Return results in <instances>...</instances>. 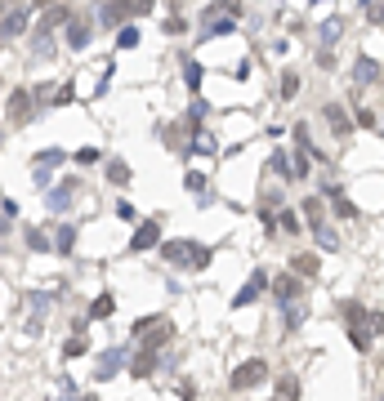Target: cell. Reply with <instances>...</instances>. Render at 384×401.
I'll use <instances>...</instances> for the list:
<instances>
[{"label":"cell","mask_w":384,"mask_h":401,"mask_svg":"<svg viewBox=\"0 0 384 401\" xmlns=\"http://www.w3.org/2000/svg\"><path fill=\"white\" fill-rule=\"evenodd\" d=\"M290 272L295 276H317L322 272V259H317V254H290Z\"/></svg>","instance_id":"obj_15"},{"label":"cell","mask_w":384,"mask_h":401,"mask_svg":"<svg viewBox=\"0 0 384 401\" xmlns=\"http://www.w3.org/2000/svg\"><path fill=\"white\" fill-rule=\"evenodd\" d=\"M344 317H349V321H353V326H358V321H362V317H367V308H362V303H344Z\"/></svg>","instance_id":"obj_39"},{"label":"cell","mask_w":384,"mask_h":401,"mask_svg":"<svg viewBox=\"0 0 384 401\" xmlns=\"http://www.w3.org/2000/svg\"><path fill=\"white\" fill-rule=\"evenodd\" d=\"M295 94H299V76H295V72H286V76H282V99L290 103Z\"/></svg>","instance_id":"obj_30"},{"label":"cell","mask_w":384,"mask_h":401,"mask_svg":"<svg viewBox=\"0 0 384 401\" xmlns=\"http://www.w3.org/2000/svg\"><path fill=\"white\" fill-rule=\"evenodd\" d=\"M277 218H282V232H299V218H295V209H282Z\"/></svg>","instance_id":"obj_36"},{"label":"cell","mask_w":384,"mask_h":401,"mask_svg":"<svg viewBox=\"0 0 384 401\" xmlns=\"http://www.w3.org/2000/svg\"><path fill=\"white\" fill-rule=\"evenodd\" d=\"M32 5H41V9H45V5H54V0H32Z\"/></svg>","instance_id":"obj_45"},{"label":"cell","mask_w":384,"mask_h":401,"mask_svg":"<svg viewBox=\"0 0 384 401\" xmlns=\"http://www.w3.org/2000/svg\"><path fill=\"white\" fill-rule=\"evenodd\" d=\"M0 5H5V0H0Z\"/></svg>","instance_id":"obj_47"},{"label":"cell","mask_w":384,"mask_h":401,"mask_svg":"<svg viewBox=\"0 0 384 401\" xmlns=\"http://www.w3.org/2000/svg\"><path fill=\"white\" fill-rule=\"evenodd\" d=\"M322 116H326V125L340 134V138H349V134H353V121H349V112H344L340 103H326V107H322Z\"/></svg>","instance_id":"obj_12"},{"label":"cell","mask_w":384,"mask_h":401,"mask_svg":"<svg viewBox=\"0 0 384 401\" xmlns=\"http://www.w3.org/2000/svg\"><path fill=\"white\" fill-rule=\"evenodd\" d=\"M313 5H326V0H313Z\"/></svg>","instance_id":"obj_46"},{"label":"cell","mask_w":384,"mask_h":401,"mask_svg":"<svg viewBox=\"0 0 384 401\" xmlns=\"http://www.w3.org/2000/svg\"><path fill=\"white\" fill-rule=\"evenodd\" d=\"M358 125H362V130H380V116H376L371 107H358Z\"/></svg>","instance_id":"obj_31"},{"label":"cell","mask_w":384,"mask_h":401,"mask_svg":"<svg viewBox=\"0 0 384 401\" xmlns=\"http://www.w3.org/2000/svg\"><path fill=\"white\" fill-rule=\"evenodd\" d=\"M188 152H201V156H214V152H219V147H214V134L196 125V130H192V147H188Z\"/></svg>","instance_id":"obj_18"},{"label":"cell","mask_w":384,"mask_h":401,"mask_svg":"<svg viewBox=\"0 0 384 401\" xmlns=\"http://www.w3.org/2000/svg\"><path fill=\"white\" fill-rule=\"evenodd\" d=\"M277 397H286V401H290V397H299V384H295L290 375H286V379H277Z\"/></svg>","instance_id":"obj_32"},{"label":"cell","mask_w":384,"mask_h":401,"mask_svg":"<svg viewBox=\"0 0 384 401\" xmlns=\"http://www.w3.org/2000/svg\"><path fill=\"white\" fill-rule=\"evenodd\" d=\"M290 134H295V143H299V147H304L313 161H326V152H322V147H313V134H308L304 121H295V130H290Z\"/></svg>","instance_id":"obj_17"},{"label":"cell","mask_w":384,"mask_h":401,"mask_svg":"<svg viewBox=\"0 0 384 401\" xmlns=\"http://www.w3.org/2000/svg\"><path fill=\"white\" fill-rule=\"evenodd\" d=\"M23 32H27V5L5 9V18H0V36H5V41H14V36H23Z\"/></svg>","instance_id":"obj_10"},{"label":"cell","mask_w":384,"mask_h":401,"mask_svg":"<svg viewBox=\"0 0 384 401\" xmlns=\"http://www.w3.org/2000/svg\"><path fill=\"white\" fill-rule=\"evenodd\" d=\"M125 361H130V357H125V348H108V352L99 357V366H94V379H99V384H108L117 370H125Z\"/></svg>","instance_id":"obj_8"},{"label":"cell","mask_w":384,"mask_h":401,"mask_svg":"<svg viewBox=\"0 0 384 401\" xmlns=\"http://www.w3.org/2000/svg\"><path fill=\"white\" fill-rule=\"evenodd\" d=\"M152 245H161V218H143V223L134 227V236H130V254H143V250H152Z\"/></svg>","instance_id":"obj_5"},{"label":"cell","mask_w":384,"mask_h":401,"mask_svg":"<svg viewBox=\"0 0 384 401\" xmlns=\"http://www.w3.org/2000/svg\"><path fill=\"white\" fill-rule=\"evenodd\" d=\"M112 312H117V299H112V294H99V299L90 303V321H108Z\"/></svg>","instance_id":"obj_20"},{"label":"cell","mask_w":384,"mask_h":401,"mask_svg":"<svg viewBox=\"0 0 384 401\" xmlns=\"http://www.w3.org/2000/svg\"><path fill=\"white\" fill-rule=\"evenodd\" d=\"M77 187H81V178H59V183L45 192V209H54V214H68L72 200H77Z\"/></svg>","instance_id":"obj_3"},{"label":"cell","mask_w":384,"mask_h":401,"mask_svg":"<svg viewBox=\"0 0 384 401\" xmlns=\"http://www.w3.org/2000/svg\"><path fill=\"white\" fill-rule=\"evenodd\" d=\"M299 209H304L308 227H313V223H322V218H326V200H322V196H308V200H304V205H299Z\"/></svg>","instance_id":"obj_22"},{"label":"cell","mask_w":384,"mask_h":401,"mask_svg":"<svg viewBox=\"0 0 384 401\" xmlns=\"http://www.w3.org/2000/svg\"><path fill=\"white\" fill-rule=\"evenodd\" d=\"M183 183H188V192H192V196H205V178H201V174H188Z\"/></svg>","instance_id":"obj_37"},{"label":"cell","mask_w":384,"mask_h":401,"mask_svg":"<svg viewBox=\"0 0 384 401\" xmlns=\"http://www.w3.org/2000/svg\"><path fill=\"white\" fill-rule=\"evenodd\" d=\"M77 161H81V165H94V161H99V147H81Z\"/></svg>","instance_id":"obj_42"},{"label":"cell","mask_w":384,"mask_h":401,"mask_svg":"<svg viewBox=\"0 0 384 401\" xmlns=\"http://www.w3.org/2000/svg\"><path fill=\"white\" fill-rule=\"evenodd\" d=\"M349 339H353V348H358V352H367V348H371V339H367V334H362L358 326H349Z\"/></svg>","instance_id":"obj_35"},{"label":"cell","mask_w":384,"mask_h":401,"mask_svg":"<svg viewBox=\"0 0 384 401\" xmlns=\"http://www.w3.org/2000/svg\"><path fill=\"white\" fill-rule=\"evenodd\" d=\"M63 161H68V152H63V147H45V152H36V156H32L36 174H41V187L50 183V169H54V165H63Z\"/></svg>","instance_id":"obj_9"},{"label":"cell","mask_w":384,"mask_h":401,"mask_svg":"<svg viewBox=\"0 0 384 401\" xmlns=\"http://www.w3.org/2000/svg\"><path fill=\"white\" fill-rule=\"evenodd\" d=\"M304 174H308V152L295 147V161H290V183H295V178H304Z\"/></svg>","instance_id":"obj_27"},{"label":"cell","mask_w":384,"mask_h":401,"mask_svg":"<svg viewBox=\"0 0 384 401\" xmlns=\"http://www.w3.org/2000/svg\"><path fill=\"white\" fill-rule=\"evenodd\" d=\"M85 352H90V339H85V330H81V334H72V339L63 343V357H68V361L85 357Z\"/></svg>","instance_id":"obj_21"},{"label":"cell","mask_w":384,"mask_h":401,"mask_svg":"<svg viewBox=\"0 0 384 401\" xmlns=\"http://www.w3.org/2000/svg\"><path fill=\"white\" fill-rule=\"evenodd\" d=\"M268 165H273L277 174H286V178H290V161H286V152H273V161H268Z\"/></svg>","instance_id":"obj_34"},{"label":"cell","mask_w":384,"mask_h":401,"mask_svg":"<svg viewBox=\"0 0 384 401\" xmlns=\"http://www.w3.org/2000/svg\"><path fill=\"white\" fill-rule=\"evenodd\" d=\"M201 116H205V103H201V99H196V103H192V107H188V121H192V125H201Z\"/></svg>","instance_id":"obj_44"},{"label":"cell","mask_w":384,"mask_h":401,"mask_svg":"<svg viewBox=\"0 0 384 401\" xmlns=\"http://www.w3.org/2000/svg\"><path fill=\"white\" fill-rule=\"evenodd\" d=\"M32 308L45 312V308H50V299H45V294H32ZM32 330H41V321H32Z\"/></svg>","instance_id":"obj_41"},{"label":"cell","mask_w":384,"mask_h":401,"mask_svg":"<svg viewBox=\"0 0 384 401\" xmlns=\"http://www.w3.org/2000/svg\"><path fill=\"white\" fill-rule=\"evenodd\" d=\"M68 45L72 50H85L90 45V18H72L68 14Z\"/></svg>","instance_id":"obj_14"},{"label":"cell","mask_w":384,"mask_h":401,"mask_svg":"<svg viewBox=\"0 0 384 401\" xmlns=\"http://www.w3.org/2000/svg\"><path fill=\"white\" fill-rule=\"evenodd\" d=\"M27 245H32V250L41 254V250H50V236H45L41 227H32V232H27Z\"/></svg>","instance_id":"obj_29"},{"label":"cell","mask_w":384,"mask_h":401,"mask_svg":"<svg viewBox=\"0 0 384 401\" xmlns=\"http://www.w3.org/2000/svg\"><path fill=\"white\" fill-rule=\"evenodd\" d=\"M152 370H156V348H143L134 357V366H130V375H134V379H152Z\"/></svg>","instance_id":"obj_16"},{"label":"cell","mask_w":384,"mask_h":401,"mask_svg":"<svg viewBox=\"0 0 384 401\" xmlns=\"http://www.w3.org/2000/svg\"><path fill=\"white\" fill-rule=\"evenodd\" d=\"M214 5H219L228 18H241V0H214Z\"/></svg>","instance_id":"obj_40"},{"label":"cell","mask_w":384,"mask_h":401,"mask_svg":"<svg viewBox=\"0 0 384 401\" xmlns=\"http://www.w3.org/2000/svg\"><path fill=\"white\" fill-rule=\"evenodd\" d=\"M201 76H205V67H201V63H183V81H188V90H192V94L201 90Z\"/></svg>","instance_id":"obj_26"},{"label":"cell","mask_w":384,"mask_h":401,"mask_svg":"<svg viewBox=\"0 0 384 401\" xmlns=\"http://www.w3.org/2000/svg\"><path fill=\"white\" fill-rule=\"evenodd\" d=\"M268 290H273L282 303H290V299H299V290H304V285H299V276H295V272H282L277 281L268 276Z\"/></svg>","instance_id":"obj_11"},{"label":"cell","mask_w":384,"mask_h":401,"mask_svg":"<svg viewBox=\"0 0 384 401\" xmlns=\"http://www.w3.org/2000/svg\"><path fill=\"white\" fill-rule=\"evenodd\" d=\"M139 41H143V36H139V27H125V23L117 27V50H134Z\"/></svg>","instance_id":"obj_24"},{"label":"cell","mask_w":384,"mask_h":401,"mask_svg":"<svg viewBox=\"0 0 384 401\" xmlns=\"http://www.w3.org/2000/svg\"><path fill=\"white\" fill-rule=\"evenodd\" d=\"M259 294H268V272H264V267L246 276V285H241V290L232 294V308H250V303H255Z\"/></svg>","instance_id":"obj_6"},{"label":"cell","mask_w":384,"mask_h":401,"mask_svg":"<svg viewBox=\"0 0 384 401\" xmlns=\"http://www.w3.org/2000/svg\"><path fill=\"white\" fill-rule=\"evenodd\" d=\"M264 379H268V361L250 357V361H241V366L228 375V388H232V393H246V388H259Z\"/></svg>","instance_id":"obj_2"},{"label":"cell","mask_w":384,"mask_h":401,"mask_svg":"<svg viewBox=\"0 0 384 401\" xmlns=\"http://www.w3.org/2000/svg\"><path fill=\"white\" fill-rule=\"evenodd\" d=\"M72 99H77V90H72V85H63V90L59 94H54V107H68V103Z\"/></svg>","instance_id":"obj_38"},{"label":"cell","mask_w":384,"mask_h":401,"mask_svg":"<svg viewBox=\"0 0 384 401\" xmlns=\"http://www.w3.org/2000/svg\"><path fill=\"white\" fill-rule=\"evenodd\" d=\"M313 236H317L322 250H340V236H335V227L326 223V218H322V223H313Z\"/></svg>","instance_id":"obj_19"},{"label":"cell","mask_w":384,"mask_h":401,"mask_svg":"<svg viewBox=\"0 0 384 401\" xmlns=\"http://www.w3.org/2000/svg\"><path fill=\"white\" fill-rule=\"evenodd\" d=\"M353 81L358 85H380V59H367V54H362V59L353 63Z\"/></svg>","instance_id":"obj_13"},{"label":"cell","mask_w":384,"mask_h":401,"mask_svg":"<svg viewBox=\"0 0 384 401\" xmlns=\"http://www.w3.org/2000/svg\"><path fill=\"white\" fill-rule=\"evenodd\" d=\"M36 94L32 90H14V94H9V121H14V125H27V121H32L36 116Z\"/></svg>","instance_id":"obj_7"},{"label":"cell","mask_w":384,"mask_h":401,"mask_svg":"<svg viewBox=\"0 0 384 401\" xmlns=\"http://www.w3.org/2000/svg\"><path fill=\"white\" fill-rule=\"evenodd\" d=\"M108 178H112V183H130V165H125V161H108Z\"/></svg>","instance_id":"obj_28"},{"label":"cell","mask_w":384,"mask_h":401,"mask_svg":"<svg viewBox=\"0 0 384 401\" xmlns=\"http://www.w3.org/2000/svg\"><path fill=\"white\" fill-rule=\"evenodd\" d=\"M362 9H367V18L380 27V0H362Z\"/></svg>","instance_id":"obj_43"},{"label":"cell","mask_w":384,"mask_h":401,"mask_svg":"<svg viewBox=\"0 0 384 401\" xmlns=\"http://www.w3.org/2000/svg\"><path fill=\"white\" fill-rule=\"evenodd\" d=\"M299 321H304V308H299V303H295V299H290V303H286V326H290V330H295V326H299Z\"/></svg>","instance_id":"obj_33"},{"label":"cell","mask_w":384,"mask_h":401,"mask_svg":"<svg viewBox=\"0 0 384 401\" xmlns=\"http://www.w3.org/2000/svg\"><path fill=\"white\" fill-rule=\"evenodd\" d=\"M237 32V18H228L219 5L205 9V27H201V41H223V36Z\"/></svg>","instance_id":"obj_4"},{"label":"cell","mask_w":384,"mask_h":401,"mask_svg":"<svg viewBox=\"0 0 384 401\" xmlns=\"http://www.w3.org/2000/svg\"><path fill=\"white\" fill-rule=\"evenodd\" d=\"M72 245H77V227L63 223V227H59V236H54V250H59V254H72Z\"/></svg>","instance_id":"obj_23"},{"label":"cell","mask_w":384,"mask_h":401,"mask_svg":"<svg viewBox=\"0 0 384 401\" xmlns=\"http://www.w3.org/2000/svg\"><path fill=\"white\" fill-rule=\"evenodd\" d=\"M340 36H344V18H326V23H322V41L335 45Z\"/></svg>","instance_id":"obj_25"},{"label":"cell","mask_w":384,"mask_h":401,"mask_svg":"<svg viewBox=\"0 0 384 401\" xmlns=\"http://www.w3.org/2000/svg\"><path fill=\"white\" fill-rule=\"evenodd\" d=\"M161 259L174 263V267H210V245H201V241H165Z\"/></svg>","instance_id":"obj_1"}]
</instances>
